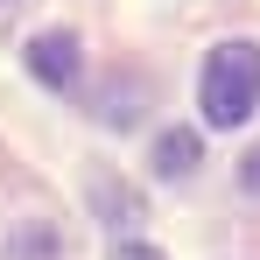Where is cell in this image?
<instances>
[{
  "mask_svg": "<svg viewBox=\"0 0 260 260\" xmlns=\"http://www.w3.org/2000/svg\"><path fill=\"white\" fill-rule=\"evenodd\" d=\"M197 106H204V127H246L260 106V43H246V36L218 43L197 78Z\"/></svg>",
  "mask_w": 260,
  "mask_h": 260,
  "instance_id": "cell-1",
  "label": "cell"
},
{
  "mask_svg": "<svg viewBox=\"0 0 260 260\" xmlns=\"http://www.w3.org/2000/svg\"><path fill=\"white\" fill-rule=\"evenodd\" d=\"M28 71H36L49 91L78 85V36H71V28H49V36H36V43H28Z\"/></svg>",
  "mask_w": 260,
  "mask_h": 260,
  "instance_id": "cell-2",
  "label": "cell"
},
{
  "mask_svg": "<svg viewBox=\"0 0 260 260\" xmlns=\"http://www.w3.org/2000/svg\"><path fill=\"white\" fill-rule=\"evenodd\" d=\"M190 169H197V134H183V127L162 134V141H155V176L176 183V176H190Z\"/></svg>",
  "mask_w": 260,
  "mask_h": 260,
  "instance_id": "cell-3",
  "label": "cell"
},
{
  "mask_svg": "<svg viewBox=\"0 0 260 260\" xmlns=\"http://www.w3.org/2000/svg\"><path fill=\"white\" fill-rule=\"evenodd\" d=\"M239 183H246V190H253V197H260V148H253V155H246V169H239Z\"/></svg>",
  "mask_w": 260,
  "mask_h": 260,
  "instance_id": "cell-4",
  "label": "cell"
},
{
  "mask_svg": "<svg viewBox=\"0 0 260 260\" xmlns=\"http://www.w3.org/2000/svg\"><path fill=\"white\" fill-rule=\"evenodd\" d=\"M113 260H162L155 246H113Z\"/></svg>",
  "mask_w": 260,
  "mask_h": 260,
  "instance_id": "cell-5",
  "label": "cell"
}]
</instances>
